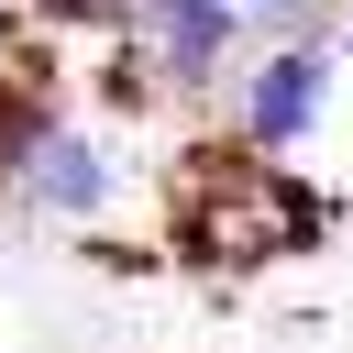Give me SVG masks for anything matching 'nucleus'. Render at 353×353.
Listing matches in <instances>:
<instances>
[{
    "mask_svg": "<svg viewBox=\"0 0 353 353\" xmlns=\"http://www.w3.org/2000/svg\"><path fill=\"white\" fill-rule=\"evenodd\" d=\"M232 11H243V22H254V11H276V0H232Z\"/></svg>",
    "mask_w": 353,
    "mask_h": 353,
    "instance_id": "obj_6",
    "label": "nucleus"
},
{
    "mask_svg": "<svg viewBox=\"0 0 353 353\" xmlns=\"http://www.w3.org/2000/svg\"><path fill=\"white\" fill-rule=\"evenodd\" d=\"M121 44H132V55L154 66V88L188 110V99H221V88H232V66H243L254 22H243L232 0H132Z\"/></svg>",
    "mask_w": 353,
    "mask_h": 353,
    "instance_id": "obj_4",
    "label": "nucleus"
},
{
    "mask_svg": "<svg viewBox=\"0 0 353 353\" xmlns=\"http://www.w3.org/2000/svg\"><path fill=\"white\" fill-rule=\"evenodd\" d=\"M33 22H55V33H121L132 22V0H22Z\"/></svg>",
    "mask_w": 353,
    "mask_h": 353,
    "instance_id": "obj_5",
    "label": "nucleus"
},
{
    "mask_svg": "<svg viewBox=\"0 0 353 353\" xmlns=\"http://www.w3.org/2000/svg\"><path fill=\"white\" fill-rule=\"evenodd\" d=\"M331 77H342V55L331 44H254L243 66H232V143L243 154H265V165H287L320 121H331Z\"/></svg>",
    "mask_w": 353,
    "mask_h": 353,
    "instance_id": "obj_3",
    "label": "nucleus"
},
{
    "mask_svg": "<svg viewBox=\"0 0 353 353\" xmlns=\"http://www.w3.org/2000/svg\"><path fill=\"white\" fill-rule=\"evenodd\" d=\"M331 232V199L309 176H276L265 154L243 143H199L165 188V243L199 265V276H265V265H298L309 243Z\"/></svg>",
    "mask_w": 353,
    "mask_h": 353,
    "instance_id": "obj_1",
    "label": "nucleus"
},
{
    "mask_svg": "<svg viewBox=\"0 0 353 353\" xmlns=\"http://www.w3.org/2000/svg\"><path fill=\"white\" fill-rule=\"evenodd\" d=\"M0 199H11L22 221H44V232H110V221H121V199H132V165H121L110 121L55 110V121L0 165Z\"/></svg>",
    "mask_w": 353,
    "mask_h": 353,
    "instance_id": "obj_2",
    "label": "nucleus"
}]
</instances>
